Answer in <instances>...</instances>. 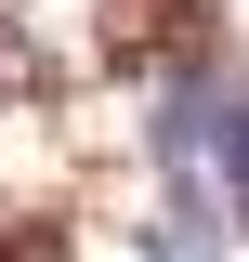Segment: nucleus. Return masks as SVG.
Returning <instances> with one entry per match:
<instances>
[{
  "mask_svg": "<svg viewBox=\"0 0 249 262\" xmlns=\"http://www.w3.org/2000/svg\"><path fill=\"white\" fill-rule=\"evenodd\" d=\"M210 184H223V210H236V236H249V79H236V105H223V131H210Z\"/></svg>",
  "mask_w": 249,
  "mask_h": 262,
  "instance_id": "obj_1",
  "label": "nucleus"
},
{
  "mask_svg": "<svg viewBox=\"0 0 249 262\" xmlns=\"http://www.w3.org/2000/svg\"><path fill=\"white\" fill-rule=\"evenodd\" d=\"M0 262H27V249H13V236H0Z\"/></svg>",
  "mask_w": 249,
  "mask_h": 262,
  "instance_id": "obj_2",
  "label": "nucleus"
}]
</instances>
